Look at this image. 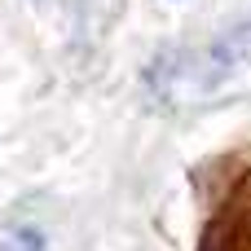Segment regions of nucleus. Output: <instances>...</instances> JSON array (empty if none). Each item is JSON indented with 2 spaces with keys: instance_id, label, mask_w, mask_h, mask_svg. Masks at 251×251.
<instances>
[{
  "instance_id": "f257e3e1",
  "label": "nucleus",
  "mask_w": 251,
  "mask_h": 251,
  "mask_svg": "<svg viewBox=\"0 0 251 251\" xmlns=\"http://www.w3.org/2000/svg\"><path fill=\"white\" fill-rule=\"evenodd\" d=\"M225 221H229V234H225V229H216V234H225V238H229L225 251H251V176L243 181V194L229 203Z\"/></svg>"
}]
</instances>
